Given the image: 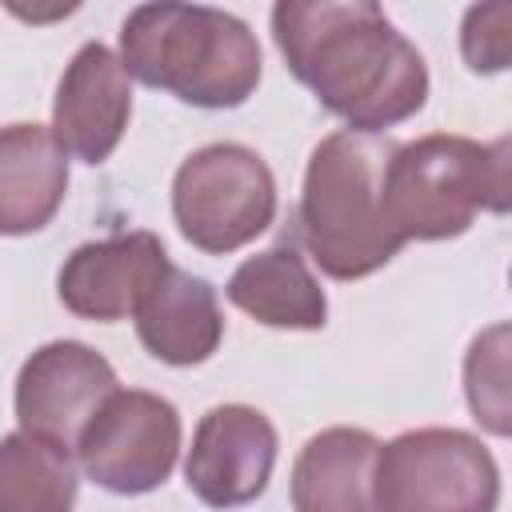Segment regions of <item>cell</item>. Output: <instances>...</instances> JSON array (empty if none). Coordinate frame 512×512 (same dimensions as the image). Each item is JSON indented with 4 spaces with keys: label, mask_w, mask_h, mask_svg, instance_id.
<instances>
[{
    "label": "cell",
    "mask_w": 512,
    "mask_h": 512,
    "mask_svg": "<svg viewBox=\"0 0 512 512\" xmlns=\"http://www.w3.org/2000/svg\"><path fill=\"white\" fill-rule=\"evenodd\" d=\"M76 464L68 448L12 432L0 440V512H72Z\"/></svg>",
    "instance_id": "cell-16"
},
{
    "label": "cell",
    "mask_w": 512,
    "mask_h": 512,
    "mask_svg": "<svg viewBox=\"0 0 512 512\" xmlns=\"http://www.w3.org/2000/svg\"><path fill=\"white\" fill-rule=\"evenodd\" d=\"M276 464V428L248 404H216L200 416L184 480L208 508H236L268 488Z\"/></svg>",
    "instance_id": "cell-9"
},
{
    "label": "cell",
    "mask_w": 512,
    "mask_h": 512,
    "mask_svg": "<svg viewBox=\"0 0 512 512\" xmlns=\"http://www.w3.org/2000/svg\"><path fill=\"white\" fill-rule=\"evenodd\" d=\"M380 440L364 428L316 432L292 464V508L296 512H376L372 468Z\"/></svg>",
    "instance_id": "cell-14"
},
{
    "label": "cell",
    "mask_w": 512,
    "mask_h": 512,
    "mask_svg": "<svg viewBox=\"0 0 512 512\" xmlns=\"http://www.w3.org/2000/svg\"><path fill=\"white\" fill-rule=\"evenodd\" d=\"M136 332H140V344L164 364H176V368L204 364L224 336L216 288L168 264L136 308Z\"/></svg>",
    "instance_id": "cell-12"
},
{
    "label": "cell",
    "mask_w": 512,
    "mask_h": 512,
    "mask_svg": "<svg viewBox=\"0 0 512 512\" xmlns=\"http://www.w3.org/2000/svg\"><path fill=\"white\" fill-rule=\"evenodd\" d=\"M512 172L508 140H468L432 132L412 144H396L384 168V220L408 240L460 236L476 212H508Z\"/></svg>",
    "instance_id": "cell-4"
},
{
    "label": "cell",
    "mask_w": 512,
    "mask_h": 512,
    "mask_svg": "<svg viewBox=\"0 0 512 512\" xmlns=\"http://www.w3.org/2000/svg\"><path fill=\"white\" fill-rule=\"evenodd\" d=\"M172 216L200 252H236L272 224L276 180L252 148L204 144L176 168Z\"/></svg>",
    "instance_id": "cell-6"
},
{
    "label": "cell",
    "mask_w": 512,
    "mask_h": 512,
    "mask_svg": "<svg viewBox=\"0 0 512 512\" xmlns=\"http://www.w3.org/2000/svg\"><path fill=\"white\" fill-rule=\"evenodd\" d=\"M496 500V460L460 428H416L376 452V512H496Z\"/></svg>",
    "instance_id": "cell-5"
},
{
    "label": "cell",
    "mask_w": 512,
    "mask_h": 512,
    "mask_svg": "<svg viewBox=\"0 0 512 512\" xmlns=\"http://www.w3.org/2000/svg\"><path fill=\"white\" fill-rule=\"evenodd\" d=\"M132 116V84L120 56L104 44H84L60 76L52 104V136L84 164H100L116 152Z\"/></svg>",
    "instance_id": "cell-11"
},
{
    "label": "cell",
    "mask_w": 512,
    "mask_h": 512,
    "mask_svg": "<svg viewBox=\"0 0 512 512\" xmlns=\"http://www.w3.org/2000/svg\"><path fill=\"white\" fill-rule=\"evenodd\" d=\"M180 452L176 408L144 388H116L76 440L80 468L108 492L140 496L168 480Z\"/></svg>",
    "instance_id": "cell-7"
},
{
    "label": "cell",
    "mask_w": 512,
    "mask_h": 512,
    "mask_svg": "<svg viewBox=\"0 0 512 512\" xmlns=\"http://www.w3.org/2000/svg\"><path fill=\"white\" fill-rule=\"evenodd\" d=\"M228 300L268 328L312 332V328H324V316H328L320 280L312 276L304 256L288 244L248 256L228 280Z\"/></svg>",
    "instance_id": "cell-15"
},
{
    "label": "cell",
    "mask_w": 512,
    "mask_h": 512,
    "mask_svg": "<svg viewBox=\"0 0 512 512\" xmlns=\"http://www.w3.org/2000/svg\"><path fill=\"white\" fill-rule=\"evenodd\" d=\"M128 76L196 108H236L260 84V44L244 20L204 4H140L120 28Z\"/></svg>",
    "instance_id": "cell-2"
},
{
    "label": "cell",
    "mask_w": 512,
    "mask_h": 512,
    "mask_svg": "<svg viewBox=\"0 0 512 512\" xmlns=\"http://www.w3.org/2000/svg\"><path fill=\"white\" fill-rule=\"evenodd\" d=\"M112 392H116V372L96 348L80 340H52L20 364L16 376L20 432L72 452L84 424Z\"/></svg>",
    "instance_id": "cell-8"
},
{
    "label": "cell",
    "mask_w": 512,
    "mask_h": 512,
    "mask_svg": "<svg viewBox=\"0 0 512 512\" xmlns=\"http://www.w3.org/2000/svg\"><path fill=\"white\" fill-rule=\"evenodd\" d=\"M68 192V152L44 124L0 128V236L40 232Z\"/></svg>",
    "instance_id": "cell-13"
},
{
    "label": "cell",
    "mask_w": 512,
    "mask_h": 512,
    "mask_svg": "<svg viewBox=\"0 0 512 512\" xmlns=\"http://www.w3.org/2000/svg\"><path fill=\"white\" fill-rule=\"evenodd\" d=\"M392 148L396 144L376 132L340 128L308 156L296 224L312 260L332 280H360L404 248L384 220V168Z\"/></svg>",
    "instance_id": "cell-3"
},
{
    "label": "cell",
    "mask_w": 512,
    "mask_h": 512,
    "mask_svg": "<svg viewBox=\"0 0 512 512\" xmlns=\"http://www.w3.org/2000/svg\"><path fill=\"white\" fill-rule=\"evenodd\" d=\"M168 252L160 244V236L152 232H120V236H104L92 244H80L60 276V300L68 312L84 316V320H124L136 316L140 300L148 296V288L160 280V272L168 268Z\"/></svg>",
    "instance_id": "cell-10"
},
{
    "label": "cell",
    "mask_w": 512,
    "mask_h": 512,
    "mask_svg": "<svg viewBox=\"0 0 512 512\" xmlns=\"http://www.w3.org/2000/svg\"><path fill=\"white\" fill-rule=\"evenodd\" d=\"M508 328L496 324L472 340L464 360V388L476 420H484L496 436L508 432Z\"/></svg>",
    "instance_id": "cell-17"
},
{
    "label": "cell",
    "mask_w": 512,
    "mask_h": 512,
    "mask_svg": "<svg viewBox=\"0 0 512 512\" xmlns=\"http://www.w3.org/2000/svg\"><path fill=\"white\" fill-rule=\"evenodd\" d=\"M272 36L300 84L356 132H380L416 116L428 100V68L412 40L368 0H284Z\"/></svg>",
    "instance_id": "cell-1"
},
{
    "label": "cell",
    "mask_w": 512,
    "mask_h": 512,
    "mask_svg": "<svg viewBox=\"0 0 512 512\" xmlns=\"http://www.w3.org/2000/svg\"><path fill=\"white\" fill-rule=\"evenodd\" d=\"M512 8L508 4H484V8H468L464 16V32H460V48L472 72H500L508 68V52H512Z\"/></svg>",
    "instance_id": "cell-18"
}]
</instances>
